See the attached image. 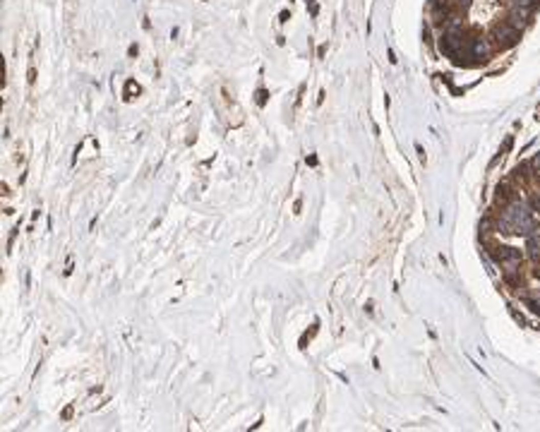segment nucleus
Segmentation results:
<instances>
[{
	"instance_id": "1",
	"label": "nucleus",
	"mask_w": 540,
	"mask_h": 432,
	"mask_svg": "<svg viewBox=\"0 0 540 432\" xmlns=\"http://www.w3.org/2000/svg\"><path fill=\"white\" fill-rule=\"evenodd\" d=\"M480 243L507 293L540 324V151L502 175L480 223Z\"/></svg>"
},
{
	"instance_id": "2",
	"label": "nucleus",
	"mask_w": 540,
	"mask_h": 432,
	"mask_svg": "<svg viewBox=\"0 0 540 432\" xmlns=\"http://www.w3.org/2000/svg\"><path fill=\"white\" fill-rule=\"evenodd\" d=\"M34 79H36V70L32 67V70H29V82H34Z\"/></svg>"
}]
</instances>
